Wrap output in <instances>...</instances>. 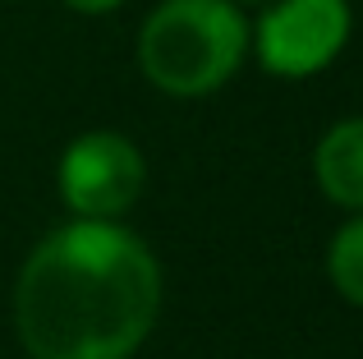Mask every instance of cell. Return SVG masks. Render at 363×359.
<instances>
[{"mask_svg":"<svg viewBox=\"0 0 363 359\" xmlns=\"http://www.w3.org/2000/svg\"><path fill=\"white\" fill-rule=\"evenodd\" d=\"M161 309V272L138 235L74 221L18 272L14 323L33 359H129Z\"/></svg>","mask_w":363,"mask_h":359,"instance_id":"cell-1","label":"cell"},{"mask_svg":"<svg viewBox=\"0 0 363 359\" xmlns=\"http://www.w3.org/2000/svg\"><path fill=\"white\" fill-rule=\"evenodd\" d=\"M248 51V18L235 0H161L138 33V65L170 97L216 92Z\"/></svg>","mask_w":363,"mask_h":359,"instance_id":"cell-2","label":"cell"},{"mask_svg":"<svg viewBox=\"0 0 363 359\" xmlns=\"http://www.w3.org/2000/svg\"><path fill=\"white\" fill-rule=\"evenodd\" d=\"M350 42V0H276L257 18V60L281 79H308L327 70Z\"/></svg>","mask_w":363,"mask_h":359,"instance_id":"cell-3","label":"cell"},{"mask_svg":"<svg viewBox=\"0 0 363 359\" xmlns=\"http://www.w3.org/2000/svg\"><path fill=\"white\" fill-rule=\"evenodd\" d=\"M143 189V153L124 134L97 129L69 143L60 162V194L88 221H111L138 198Z\"/></svg>","mask_w":363,"mask_h":359,"instance_id":"cell-4","label":"cell"},{"mask_svg":"<svg viewBox=\"0 0 363 359\" xmlns=\"http://www.w3.org/2000/svg\"><path fill=\"white\" fill-rule=\"evenodd\" d=\"M313 171L331 203L363 212V116L327 129V138L313 153Z\"/></svg>","mask_w":363,"mask_h":359,"instance_id":"cell-5","label":"cell"},{"mask_svg":"<svg viewBox=\"0 0 363 359\" xmlns=\"http://www.w3.org/2000/svg\"><path fill=\"white\" fill-rule=\"evenodd\" d=\"M331 281L350 304L363 309V216L350 221L331 244Z\"/></svg>","mask_w":363,"mask_h":359,"instance_id":"cell-6","label":"cell"},{"mask_svg":"<svg viewBox=\"0 0 363 359\" xmlns=\"http://www.w3.org/2000/svg\"><path fill=\"white\" fill-rule=\"evenodd\" d=\"M69 9H79V14H111V9H120L124 0H65Z\"/></svg>","mask_w":363,"mask_h":359,"instance_id":"cell-7","label":"cell"}]
</instances>
